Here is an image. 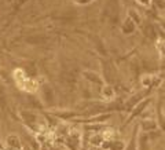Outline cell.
<instances>
[{
  "label": "cell",
  "instance_id": "obj_1",
  "mask_svg": "<svg viewBox=\"0 0 165 150\" xmlns=\"http://www.w3.org/2000/svg\"><path fill=\"white\" fill-rule=\"evenodd\" d=\"M113 129H106L105 132H103V138H106V139H110V138H113Z\"/></svg>",
  "mask_w": 165,
  "mask_h": 150
}]
</instances>
